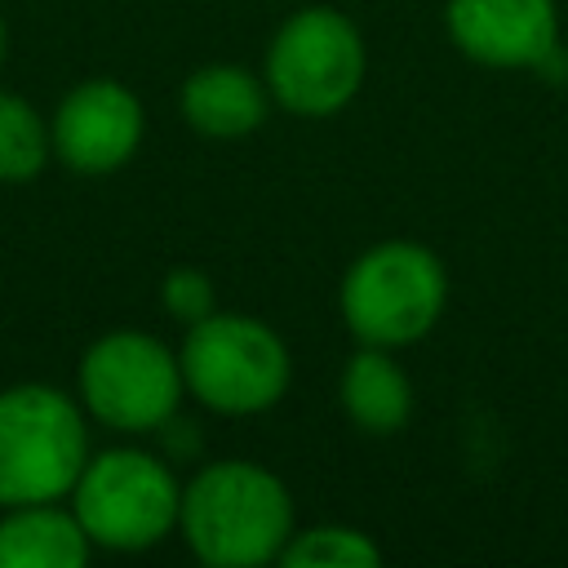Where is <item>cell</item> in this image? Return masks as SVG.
I'll return each mask as SVG.
<instances>
[{
	"instance_id": "obj_1",
	"label": "cell",
	"mask_w": 568,
	"mask_h": 568,
	"mask_svg": "<svg viewBox=\"0 0 568 568\" xmlns=\"http://www.w3.org/2000/svg\"><path fill=\"white\" fill-rule=\"evenodd\" d=\"M178 528L209 568H257L293 537V501L257 462H213L182 488Z\"/></svg>"
},
{
	"instance_id": "obj_2",
	"label": "cell",
	"mask_w": 568,
	"mask_h": 568,
	"mask_svg": "<svg viewBox=\"0 0 568 568\" xmlns=\"http://www.w3.org/2000/svg\"><path fill=\"white\" fill-rule=\"evenodd\" d=\"M342 320L364 346H408L426 337L448 302L444 262L417 240H382L342 275Z\"/></svg>"
},
{
	"instance_id": "obj_3",
	"label": "cell",
	"mask_w": 568,
	"mask_h": 568,
	"mask_svg": "<svg viewBox=\"0 0 568 568\" xmlns=\"http://www.w3.org/2000/svg\"><path fill=\"white\" fill-rule=\"evenodd\" d=\"M89 462L80 408L53 386L0 390V506L58 501Z\"/></svg>"
},
{
	"instance_id": "obj_4",
	"label": "cell",
	"mask_w": 568,
	"mask_h": 568,
	"mask_svg": "<svg viewBox=\"0 0 568 568\" xmlns=\"http://www.w3.org/2000/svg\"><path fill=\"white\" fill-rule=\"evenodd\" d=\"M178 364H182L186 390L204 408L231 413V417L280 404L293 373L288 346L271 324L253 315H222V311L186 328Z\"/></svg>"
},
{
	"instance_id": "obj_5",
	"label": "cell",
	"mask_w": 568,
	"mask_h": 568,
	"mask_svg": "<svg viewBox=\"0 0 568 568\" xmlns=\"http://www.w3.org/2000/svg\"><path fill=\"white\" fill-rule=\"evenodd\" d=\"M71 510L93 546L106 550H146L178 528L182 488L173 470L142 448H111L84 462Z\"/></svg>"
},
{
	"instance_id": "obj_6",
	"label": "cell",
	"mask_w": 568,
	"mask_h": 568,
	"mask_svg": "<svg viewBox=\"0 0 568 568\" xmlns=\"http://www.w3.org/2000/svg\"><path fill=\"white\" fill-rule=\"evenodd\" d=\"M364 84V36L359 27L328 9H297L266 49L271 98L306 120L337 115Z\"/></svg>"
},
{
	"instance_id": "obj_7",
	"label": "cell",
	"mask_w": 568,
	"mask_h": 568,
	"mask_svg": "<svg viewBox=\"0 0 568 568\" xmlns=\"http://www.w3.org/2000/svg\"><path fill=\"white\" fill-rule=\"evenodd\" d=\"M186 382L178 355L151 333H106L80 359V395L111 430H160Z\"/></svg>"
},
{
	"instance_id": "obj_8",
	"label": "cell",
	"mask_w": 568,
	"mask_h": 568,
	"mask_svg": "<svg viewBox=\"0 0 568 568\" xmlns=\"http://www.w3.org/2000/svg\"><path fill=\"white\" fill-rule=\"evenodd\" d=\"M448 40L484 67H546L559 49L555 0H448Z\"/></svg>"
},
{
	"instance_id": "obj_9",
	"label": "cell",
	"mask_w": 568,
	"mask_h": 568,
	"mask_svg": "<svg viewBox=\"0 0 568 568\" xmlns=\"http://www.w3.org/2000/svg\"><path fill=\"white\" fill-rule=\"evenodd\" d=\"M142 142V106L115 80L71 89L53 115V151L75 173H111Z\"/></svg>"
},
{
	"instance_id": "obj_10",
	"label": "cell",
	"mask_w": 568,
	"mask_h": 568,
	"mask_svg": "<svg viewBox=\"0 0 568 568\" xmlns=\"http://www.w3.org/2000/svg\"><path fill=\"white\" fill-rule=\"evenodd\" d=\"M266 106L271 89L231 62L200 67L182 84V115L204 138H244L266 120Z\"/></svg>"
},
{
	"instance_id": "obj_11",
	"label": "cell",
	"mask_w": 568,
	"mask_h": 568,
	"mask_svg": "<svg viewBox=\"0 0 568 568\" xmlns=\"http://www.w3.org/2000/svg\"><path fill=\"white\" fill-rule=\"evenodd\" d=\"M89 546L75 510H58L53 501L13 506L0 519V568H80Z\"/></svg>"
},
{
	"instance_id": "obj_12",
	"label": "cell",
	"mask_w": 568,
	"mask_h": 568,
	"mask_svg": "<svg viewBox=\"0 0 568 568\" xmlns=\"http://www.w3.org/2000/svg\"><path fill=\"white\" fill-rule=\"evenodd\" d=\"M342 408L346 417L368 435H395L408 426L413 413V386L404 368L386 355V346H364L342 368Z\"/></svg>"
},
{
	"instance_id": "obj_13",
	"label": "cell",
	"mask_w": 568,
	"mask_h": 568,
	"mask_svg": "<svg viewBox=\"0 0 568 568\" xmlns=\"http://www.w3.org/2000/svg\"><path fill=\"white\" fill-rule=\"evenodd\" d=\"M53 151V133L18 93H0V182H31Z\"/></svg>"
},
{
	"instance_id": "obj_14",
	"label": "cell",
	"mask_w": 568,
	"mask_h": 568,
	"mask_svg": "<svg viewBox=\"0 0 568 568\" xmlns=\"http://www.w3.org/2000/svg\"><path fill=\"white\" fill-rule=\"evenodd\" d=\"M288 568H377L382 550L368 532L346 524H320L306 532H293L280 550Z\"/></svg>"
},
{
	"instance_id": "obj_15",
	"label": "cell",
	"mask_w": 568,
	"mask_h": 568,
	"mask_svg": "<svg viewBox=\"0 0 568 568\" xmlns=\"http://www.w3.org/2000/svg\"><path fill=\"white\" fill-rule=\"evenodd\" d=\"M160 297H164V311L178 315L182 324H195V320L213 315V280L195 266L169 271L164 284H160Z\"/></svg>"
},
{
	"instance_id": "obj_16",
	"label": "cell",
	"mask_w": 568,
	"mask_h": 568,
	"mask_svg": "<svg viewBox=\"0 0 568 568\" xmlns=\"http://www.w3.org/2000/svg\"><path fill=\"white\" fill-rule=\"evenodd\" d=\"M0 58H4V22H0Z\"/></svg>"
}]
</instances>
